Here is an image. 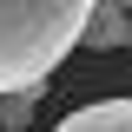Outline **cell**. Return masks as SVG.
<instances>
[{
	"label": "cell",
	"instance_id": "cell-1",
	"mask_svg": "<svg viewBox=\"0 0 132 132\" xmlns=\"http://www.w3.org/2000/svg\"><path fill=\"white\" fill-rule=\"evenodd\" d=\"M86 40V0H0V99L40 93L46 73Z\"/></svg>",
	"mask_w": 132,
	"mask_h": 132
},
{
	"label": "cell",
	"instance_id": "cell-2",
	"mask_svg": "<svg viewBox=\"0 0 132 132\" xmlns=\"http://www.w3.org/2000/svg\"><path fill=\"white\" fill-rule=\"evenodd\" d=\"M79 46H99V53L132 46V7H119V0H93V7H86V40H79Z\"/></svg>",
	"mask_w": 132,
	"mask_h": 132
},
{
	"label": "cell",
	"instance_id": "cell-3",
	"mask_svg": "<svg viewBox=\"0 0 132 132\" xmlns=\"http://www.w3.org/2000/svg\"><path fill=\"white\" fill-rule=\"evenodd\" d=\"M53 132H132V99H93L79 112H66Z\"/></svg>",
	"mask_w": 132,
	"mask_h": 132
},
{
	"label": "cell",
	"instance_id": "cell-4",
	"mask_svg": "<svg viewBox=\"0 0 132 132\" xmlns=\"http://www.w3.org/2000/svg\"><path fill=\"white\" fill-rule=\"evenodd\" d=\"M33 106H40V93H7L0 99V132H20L33 119Z\"/></svg>",
	"mask_w": 132,
	"mask_h": 132
}]
</instances>
